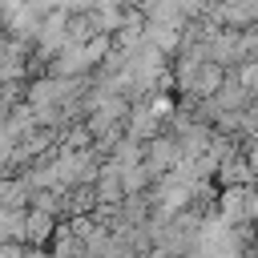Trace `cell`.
I'll return each mask as SVG.
<instances>
[{
	"mask_svg": "<svg viewBox=\"0 0 258 258\" xmlns=\"http://www.w3.org/2000/svg\"><path fill=\"white\" fill-rule=\"evenodd\" d=\"M246 258H258V246H254V250H250V254H246Z\"/></svg>",
	"mask_w": 258,
	"mask_h": 258,
	"instance_id": "1",
	"label": "cell"
}]
</instances>
